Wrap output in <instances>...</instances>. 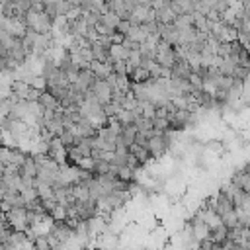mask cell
I'll list each match as a JSON object with an SVG mask.
<instances>
[{"label": "cell", "mask_w": 250, "mask_h": 250, "mask_svg": "<svg viewBox=\"0 0 250 250\" xmlns=\"http://www.w3.org/2000/svg\"><path fill=\"white\" fill-rule=\"evenodd\" d=\"M23 21H25V27H27V29H31V31H35V33L49 35V33H51V29H53V18H51L45 10H41V12L29 10V12L25 14Z\"/></svg>", "instance_id": "6da1fadb"}, {"label": "cell", "mask_w": 250, "mask_h": 250, "mask_svg": "<svg viewBox=\"0 0 250 250\" xmlns=\"http://www.w3.org/2000/svg\"><path fill=\"white\" fill-rule=\"evenodd\" d=\"M4 217L12 230H27V227H29V215H27L25 207H14V209L6 211Z\"/></svg>", "instance_id": "7a4b0ae2"}, {"label": "cell", "mask_w": 250, "mask_h": 250, "mask_svg": "<svg viewBox=\"0 0 250 250\" xmlns=\"http://www.w3.org/2000/svg\"><path fill=\"white\" fill-rule=\"evenodd\" d=\"M96 98H98V102L102 104V105H105V104H109L111 102V86L107 84V80L105 78H98L96 82H94V86H92V90H90Z\"/></svg>", "instance_id": "3957f363"}, {"label": "cell", "mask_w": 250, "mask_h": 250, "mask_svg": "<svg viewBox=\"0 0 250 250\" xmlns=\"http://www.w3.org/2000/svg\"><path fill=\"white\" fill-rule=\"evenodd\" d=\"M189 225H191V232H193V238L197 240V242H201V240H205V238H209V234H211V229L207 227V223L201 219V217H193L191 221H189Z\"/></svg>", "instance_id": "277c9868"}, {"label": "cell", "mask_w": 250, "mask_h": 250, "mask_svg": "<svg viewBox=\"0 0 250 250\" xmlns=\"http://www.w3.org/2000/svg\"><path fill=\"white\" fill-rule=\"evenodd\" d=\"M109 47H111V45H107V43H104V41H100V39L92 41V43H90V51H92L94 61L107 62V61H109Z\"/></svg>", "instance_id": "5b68a950"}, {"label": "cell", "mask_w": 250, "mask_h": 250, "mask_svg": "<svg viewBox=\"0 0 250 250\" xmlns=\"http://www.w3.org/2000/svg\"><path fill=\"white\" fill-rule=\"evenodd\" d=\"M129 80L133 82V84H145V82H148L152 76H150V72H148V68H145V66H137V68H131L129 70Z\"/></svg>", "instance_id": "8992f818"}, {"label": "cell", "mask_w": 250, "mask_h": 250, "mask_svg": "<svg viewBox=\"0 0 250 250\" xmlns=\"http://www.w3.org/2000/svg\"><path fill=\"white\" fill-rule=\"evenodd\" d=\"M129 152L141 162V164H146L152 156H150V152H148V148L146 146H143V145H137V143H133V145H129Z\"/></svg>", "instance_id": "52a82bcc"}, {"label": "cell", "mask_w": 250, "mask_h": 250, "mask_svg": "<svg viewBox=\"0 0 250 250\" xmlns=\"http://www.w3.org/2000/svg\"><path fill=\"white\" fill-rule=\"evenodd\" d=\"M90 68H92V72H94L98 78H107V76L111 74V62H109V61H107V62L92 61V62H90Z\"/></svg>", "instance_id": "ba28073f"}, {"label": "cell", "mask_w": 250, "mask_h": 250, "mask_svg": "<svg viewBox=\"0 0 250 250\" xmlns=\"http://www.w3.org/2000/svg\"><path fill=\"white\" fill-rule=\"evenodd\" d=\"M109 168H111V162H109V160H104V158H94V164H92V174H94V176H107V174H109Z\"/></svg>", "instance_id": "9c48e42d"}, {"label": "cell", "mask_w": 250, "mask_h": 250, "mask_svg": "<svg viewBox=\"0 0 250 250\" xmlns=\"http://www.w3.org/2000/svg\"><path fill=\"white\" fill-rule=\"evenodd\" d=\"M227 236H229V229L221 223L219 227H215V229H211V234H209V238L215 242V244H223L225 240H227Z\"/></svg>", "instance_id": "30bf717a"}, {"label": "cell", "mask_w": 250, "mask_h": 250, "mask_svg": "<svg viewBox=\"0 0 250 250\" xmlns=\"http://www.w3.org/2000/svg\"><path fill=\"white\" fill-rule=\"evenodd\" d=\"M221 223L230 230V229H234L236 225H238V215H236V211L234 209H230V211H227V213H223L221 215Z\"/></svg>", "instance_id": "8fae6325"}, {"label": "cell", "mask_w": 250, "mask_h": 250, "mask_svg": "<svg viewBox=\"0 0 250 250\" xmlns=\"http://www.w3.org/2000/svg\"><path fill=\"white\" fill-rule=\"evenodd\" d=\"M109 62H111V72L113 74H117V76H127L129 74V66H127L125 61H111L109 59Z\"/></svg>", "instance_id": "7c38bea8"}, {"label": "cell", "mask_w": 250, "mask_h": 250, "mask_svg": "<svg viewBox=\"0 0 250 250\" xmlns=\"http://www.w3.org/2000/svg\"><path fill=\"white\" fill-rule=\"evenodd\" d=\"M33 248L35 250H51V244L47 240V234H39L33 238Z\"/></svg>", "instance_id": "4fadbf2b"}, {"label": "cell", "mask_w": 250, "mask_h": 250, "mask_svg": "<svg viewBox=\"0 0 250 250\" xmlns=\"http://www.w3.org/2000/svg\"><path fill=\"white\" fill-rule=\"evenodd\" d=\"M131 25H133V23H131L129 20H119V23H117V31L123 33V35H127L129 29H131Z\"/></svg>", "instance_id": "5bb4252c"}, {"label": "cell", "mask_w": 250, "mask_h": 250, "mask_svg": "<svg viewBox=\"0 0 250 250\" xmlns=\"http://www.w3.org/2000/svg\"><path fill=\"white\" fill-rule=\"evenodd\" d=\"M248 195H250V191H248Z\"/></svg>", "instance_id": "9a60e30c"}]
</instances>
